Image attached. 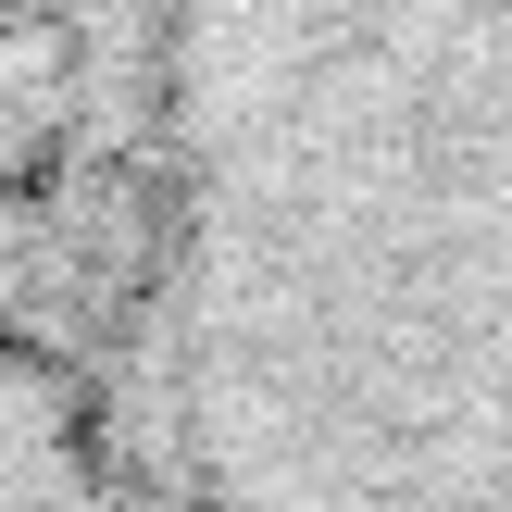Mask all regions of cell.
<instances>
[{
  "label": "cell",
  "mask_w": 512,
  "mask_h": 512,
  "mask_svg": "<svg viewBox=\"0 0 512 512\" xmlns=\"http://www.w3.org/2000/svg\"><path fill=\"white\" fill-rule=\"evenodd\" d=\"M163 388L188 512H512V0H175Z\"/></svg>",
  "instance_id": "obj_1"
}]
</instances>
